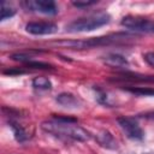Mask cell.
Wrapping results in <instances>:
<instances>
[{
  "mask_svg": "<svg viewBox=\"0 0 154 154\" xmlns=\"http://www.w3.org/2000/svg\"><path fill=\"white\" fill-rule=\"evenodd\" d=\"M138 117H141V118H144V119H148V120H154V111L141 113V114H138Z\"/></svg>",
  "mask_w": 154,
  "mask_h": 154,
  "instance_id": "21",
  "label": "cell"
},
{
  "mask_svg": "<svg viewBox=\"0 0 154 154\" xmlns=\"http://www.w3.org/2000/svg\"><path fill=\"white\" fill-rule=\"evenodd\" d=\"M95 140H96V142H97L101 147H103V148H106V149L116 150V149L119 148V144H118L117 140H116V138L113 137V135H112L109 131H107V130H101V131H99V132L96 134V136H95Z\"/></svg>",
  "mask_w": 154,
  "mask_h": 154,
  "instance_id": "10",
  "label": "cell"
},
{
  "mask_svg": "<svg viewBox=\"0 0 154 154\" xmlns=\"http://www.w3.org/2000/svg\"><path fill=\"white\" fill-rule=\"evenodd\" d=\"M16 14V10L6 1L1 2V10H0V20H5L8 18H12Z\"/></svg>",
  "mask_w": 154,
  "mask_h": 154,
  "instance_id": "16",
  "label": "cell"
},
{
  "mask_svg": "<svg viewBox=\"0 0 154 154\" xmlns=\"http://www.w3.org/2000/svg\"><path fill=\"white\" fill-rule=\"evenodd\" d=\"M103 61L106 65L111 66V67H128L129 66V61L128 59L118 53H109L107 55L103 57Z\"/></svg>",
  "mask_w": 154,
  "mask_h": 154,
  "instance_id": "11",
  "label": "cell"
},
{
  "mask_svg": "<svg viewBox=\"0 0 154 154\" xmlns=\"http://www.w3.org/2000/svg\"><path fill=\"white\" fill-rule=\"evenodd\" d=\"M117 122L128 138L132 141H138V142L143 141L144 131L134 117H119Z\"/></svg>",
  "mask_w": 154,
  "mask_h": 154,
  "instance_id": "4",
  "label": "cell"
},
{
  "mask_svg": "<svg viewBox=\"0 0 154 154\" xmlns=\"http://www.w3.org/2000/svg\"><path fill=\"white\" fill-rule=\"evenodd\" d=\"M116 81H130V82H147V83H154V76H144L140 73L134 72H122Z\"/></svg>",
  "mask_w": 154,
  "mask_h": 154,
  "instance_id": "12",
  "label": "cell"
},
{
  "mask_svg": "<svg viewBox=\"0 0 154 154\" xmlns=\"http://www.w3.org/2000/svg\"><path fill=\"white\" fill-rule=\"evenodd\" d=\"M111 22V16L107 12H97L94 14H90L88 17L78 18L72 22H70L65 29L67 32H85V31H93L95 29H99Z\"/></svg>",
  "mask_w": 154,
  "mask_h": 154,
  "instance_id": "3",
  "label": "cell"
},
{
  "mask_svg": "<svg viewBox=\"0 0 154 154\" xmlns=\"http://www.w3.org/2000/svg\"><path fill=\"white\" fill-rule=\"evenodd\" d=\"M95 4H97L96 0H91V1H88V0L87 1H72V5L75 7H77V8H87V7L93 6Z\"/></svg>",
  "mask_w": 154,
  "mask_h": 154,
  "instance_id": "18",
  "label": "cell"
},
{
  "mask_svg": "<svg viewBox=\"0 0 154 154\" xmlns=\"http://www.w3.org/2000/svg\"><path fill=\"white\" fill-rule=\"evenodd\" d=\"M129 154H132V153H129Z\"/></svg>",
  "mask_w": 154,
  "mask_h": 154,
  "instance_id": "22",
  "label": "cell"
},
{
  "mask_svg": "<svg viewBox=\"0 0 154 154\" xmlns=\"http://www.w3.org/2000/svg\"><path fill=\"white\" fill-rule=\"evenodd\" d=\"M122 89L138 96H154V88L150 87H123Z\"/></svg>",
  "mask_w": 154,
  "mask_h": 154,
  "instance_id": "14",
  "label": "cell"
},
{
  "mask_svg": "<svg viewBox=\"0 0 154 154\" xmlns=\"http://www.w3.org/2000/svg\"><path fill=\"white\" fill-rule=\"evenodd\" d=\"M31 84L37 90H51L52 89V82L47 77H43V76L35 77L32 79Z\"/></svg>",
  "mask_w": 154,
  "mask_h": 154,
  "instance_id": "15",
  "label": "cell"
},
{
  "mask_svg": "<svg viewBox=\"0 0 154 154\" xmlns=\"http://www.w3.org/2000/svg\"><path fill=\"white\" fill-rule=\"evenodd\" d=\"M2 111H5L4 113H5V116L7 117V123H8V126L11 128V130H12V132H13V136H14V138L19 142V143H24V142H26L30 137H31V135H30V132L26 130V128L17 119L18 118V113L14 116L13 114V109H11V108H6V107H4L2 108Z\"/></svg>",
  "mask_w": 154,
  "mask_h": 154,
  "instance_id": "5",
  "label": "cell"
},
{
  "mask_svg": "<svg viewBox=\"0 0 154 154\" xmlns=\"http://www.w3.org/2000/svg\"><path fill=\"white\" fill-rule=\"evenodd\" d=\"M134 36L129 34H112V35H106V36H99V37H90L85 40H61V41H55L52 45L59 46V47H65V48H72V49H87V48H94V47H100V46H109L114 43H122L125 42L126 40L132 38Z\"/></svg>",
  "mask_w": 154,
  "mask_h": 154,
  "instance_id": "2",
  "label": "cell"
},
{
  "mask_svg": "<svg viewBox=\"0 0 154 154\" xmlns=\"http://www.w3.org/2000/svg\"><path fill=\"white\" fill-rule=\"evenodd\" d=\"M143 59H144V61L149 66H152L154 69V52H147V53H144L143 54Z\"/></svg>",
  "mask_w": 154,
  "mask_h": 154,
  "instance_id": "19",
  "label": "cell"
},
{
  "mask_svg": "<svg viewBox=\"0 0 154 154\" xmlns=\"http://www.w3.org/2000/svg\"><path fill=\"white\" fill-rule=\"evenodd\" d=\"M55 101L64 108L67 109H79L82 107V101L73 94L71 93H60L57 95Z\"/></svg>",
  "mask_w": 154,
  "mask_h": 154,
  "instance_id": "9",
  "label": "cell"
},
{
  "mask_svg": "<svg viewBox=\"0 0 154 154\" xmlns=\"http://www.w3.org/2000/svg\"><path fill=\"white\" fill-rule=\"evenodd\" d=\"M120 24L126 29L140 31V32H154V20L138 16H126L123 17Z\"/></svg>",
  "mask_w": 154,
  "mask_h": 154,
  "instance_id": "6",
  "label": "cell"
},
{
  "mask_svg": "<svg viewBox=\"0 0 154 154\" xmlns=\"http://www.w3.org/2000/svg\"><path fill=\"white\" fill-rule=\"evenodd\" d=\"M22 6L26 11H35L48 16H54L58 13V6L52 0H35V1H23Z\"/></svg>",
  "mask_w": 154,
  "mask_h": 154,
  "instance_id": "7",
  "label": "cell"
},
{
  "mask_svg": "<svg viewBox=\"0 0 154 154\" xmlns=\"http://www.w3.org/2000/svg\"><path fill=\"white\" fill-rule=\"evenodd\" d=\"M25 31L31 35H52L58 31V25L53 22H29L25 25Z\"/></svg>",
  "mask_w": 154,
  "mask_h": 154,
  "instance_id": "8",
  "label": "cell"
},
{
  "mask_svg": "<svg viewBox=\"0 0 154 154\" xmlns=\"http://www.w3.org/2000/svg\"><path fill=\"white\" fill-rule=\"evenodd\" d=\"M93 89L95 91V99L100 105H103L106 107H112L113 106V101H112L109 94L106 90H103L100 87H94Z\"/></svg>",
  "mask_w": 154,
  "mask_h": 154,
  "instance_id": "13",
  "label": "cell"
},
{
  "mask_svg": "<svg viewBox=\"0 0 154 154\" xmlns=\"http://www.w3.org/2000/svg\"><path fill=\"white\" fill-rule=\"evenodd\" d=\"M25 71L22 70V69H10V70H5L4 73L5 75H22L24 73Z\"/></svg>",
  "mask_w": 154,
  "mask_h": 154,
  "instance_id": "20",
  "label": "cell"
},
{
  "mask_svg": "<svg viewBox=\"0 0 154 154\" xmlns=\"http://www.w3.org/2000/svg\"><path fill=\"white\" fill-rule=\"evenodd\" d=\"M24 65L30 67V69H35V70H52L53 69V65H51L48 63H43V61H37L35 59L29 60Z\"/></svg>",
  "mask_w": 154,
  "mask_h": 154,
  "instance_id": "17",
  "label": "cell"
},
{
  "mask_svg": "<svg viewBox=\"0 0 154 154\" xmlns=\"http://www.w3.org/2000/svg\"><path fill=\"white\" fill-rule=\"evenodd\" d=\"M41 129L45 132L63 140L87 142L91 138V134L77 125V119L71 117L58 116L51 120H45L41 123Z\"/></svg>",
  "mask_w": 154,
  "mask_h": 154,
  "instance_id": "1",
  "label": "cell"
}]
</instances>
